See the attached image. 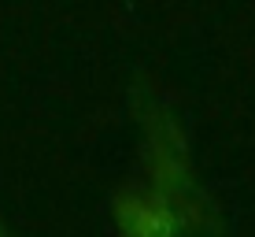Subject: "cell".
Instances as JSON below:
<instances>
[{
  "label": "cell",
  "mask_w": 255,
  "mask_h": 237,
  "mask_svg": "<svg viewBox=\"0 0 255 237\" xmlns=\"http://www.w3.org/2000/svg\"><path fill=\"white\" fill-rule=\"evenodd\" d=\"M115 237H222L185 126L159 93L137 96V167L111 197Z\"/></svg>",
  "instance_id": "obj_1"
},
{
  "label": "cell",
  "mask_w": 255,
  "mask_h": 237,
  "mask_svg": "<svg viewBox=\"0 0 255 237\" xmlns=\"http://www.w3.org/2000/svg\"><path fill=\"white\" fill-rule=\"evenodd\" d=\"M0 237H7V234H4V226H0Z\"/></svg>",
  "instance_id": "obj_2"
}]
</instances>
